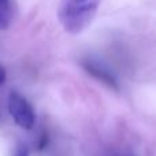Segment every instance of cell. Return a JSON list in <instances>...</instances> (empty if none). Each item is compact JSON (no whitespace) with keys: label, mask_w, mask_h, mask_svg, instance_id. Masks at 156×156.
<instances>
[{"label":"cell","mask_w":156,"mask_h":156,"mask_svg":"<svg viewBox=\"0 0 156 156\" xmlns=\"http://www.w3.org/2000/svg\"><path fill=\"white\" fill-rule=\"evenodd\" d=\"M100 0H60L58 18L63 29L70 34H80L97 14Z\"/></svg>","instance_id":"cell-1"},{"label":"cell","mask_w":156,"mask_h":156,"mask_svg":"<svg viewBox=\"0 0 156 156\" xmlns=\"http://www.w3.org/2000/svg\"><path fill=\"white\" fill-rule=\"evenodd\" d=\"M8 111L15 125L21 129H33L36 122V114L32 104L18 92H11L8 96Z\"/></svg>","instance_id":"cell-2"},{"label":"cell","mask_w":156,"mask_h":156,"mask_svg":"<svg viewBox=\"0 0 156 156\" xmlns=\"http://www.w3.org/2000/svg\"><path fill=\"white\" fill-rule=\"evenodd\" d=\"M81 66H82L83 70H85L89 76L96 78L100 82L105 83L108 88L114 89V90H119V85H118L116 78L114 77L104 66L100 65L99 62H94V60H92V59H83L82 62H81Z\"/></svg>","instance_id":"cell-3"},{"label":"cell","mask_w":156,"mask_h":156,"mask_svg":"<svg viewBox=\"0 0 156 156\" xmlns=\"http://www.w3.org/2000/svg\"><path fill=\"white\" fill-rule=\"evenodd\" d=\"M16 5L14 0H0V30H5L15 19Z\"/></svg>","instance_id":"cell-4"},{"label":"cell","mask_w":156,"mask_h":156,"mask_svg":"<svg viewBox=\"0 0 156 156\" xmlns=\"http://www.w3.org/2000/svg\"><path fill=\"white\" fill-rule=\"evenodd\" d=\"M14 156H29V152H27V149L25 147H18Z\"/></svg>","instance_id":"cell-5"},{"label":"cell","mask_w":156,"mask_h":156,"mask_svg":"<svg viewBox=\"0 0 156 156\" xmlns=\"http://www.w3.org/2000/svg\"><path fill=\"white\" fill-rule=\"evenodd\" d=\"M5 78H7V74H5V70L0 66V85H3V83L5 82Z\"/></svg>","instance_id":"cell-6"}]
</instances>
